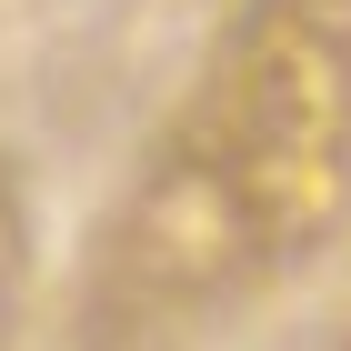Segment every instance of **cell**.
Listing matches in <instances>:
<instances>
[{
    "instance_id": "cell-1",
    "label": "cell",
    "mask_w": 351,
    "mask_h": 351,
    "mask_svg": "<svg viewBox=\"0 0 351 351\" xmlns=\"http://www.w3.org/2000/svg\"><path fill=\"white\" fill-rule=\"evenodd\" d=\"M351 191V0H251L110 231L141 311L231 301L301 261Z\"/></svg>"
},
{
    "instance_id": "cell-2",
    "label": "cell",
    "mask_w": 351,
    "mask_h": 351,
    "mask_svg": "<svg viewBox=\"0 0 351 351\" xmlns=\"http://www.w3.org/2000/svg\"><path fill=\"white\" fill-rule=\"evenodd\" d=\"M331 351H351V341H331Z\"/></svg>"
}]
</instances>
